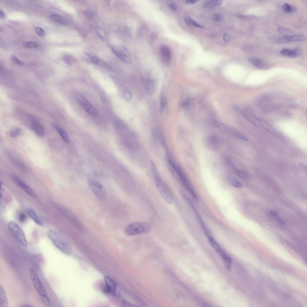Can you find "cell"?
<instances>
[{"label":"cell","instance_id":"1","mask_svg":"<svg viewBox=\"0 0 307 307\" xmlns=\"http://www.w3.org/2000/svg\"><path fill=\"white\" fill-rule=\"evenodd\" d=\"M165 159L167 164L171 173L179 178L192 196L195 200L198 201V197L197 195L181 167L170 153L166 154Z\"/></svg>","mask_w":307,"mask_h":307},{"label":"cell","instance_id":"2","mask_svg":"<svg viewBox=\"0 0 307 307\" xmlns=\"http://www.w3.org/2000/svg\"><path fill=\"white\" fill-rule=\"evenodd\" d=\"M152 174L156 186L160 195L166 203L169 204L173 202L172 195L166 184L163 180L155 164L151 162Z\"/></svg>","mask_w":307,"mask_h":307},{"label":"cell","instance_id":"3","mask_svg":"<svg viewBox=\"0 0 307 307\" xmlns=\"http://www.w3.org/2000/svg\"><path fill=\"white\" fill-rule=\"evenodd\" d=\"M47 235L53 244L62 252L67 255L71 254L72 251V245L65 237L57 231L52 230L48 231Z\"/></svg>","mask_w":307,"mask_h":307},{"label":"cell","instance_id":"4","mask_svg":"<svg viewBox=\"0 0 307 307\" xmlns=\"http://www.w3.org/2000/svg\"><path fill=\"white\" fill-rule=\"evenodd\" d=\"M151 229V225L147 222H136L128 225L125 228L124 232L127 235L132 236L148 233Z\"/></svg>","mask_w":307,"mask_h":307},{"label":"cell","instance_id":"5","mask_svg":"<svg viewBox=\"0 0 307 307\" xmlns=\"http://www.w3.org/2000/svg\"><path fill=\"white\" fill-rule=\"evenodd\" d=\"M256 102L259 108L264 112H272L279 109L281 106V105L275 101L273 97L268 95L261 96Z\"/></svg>","mask_w":307,"mask_h":307},{"label":"cell","instance_id":"6","mask_svg":"<svg viewBox=\"0 0 307 307\" xmlns=\"http://www.w3.org/2000/svg\"><path fill=\"white\" fill-rule=\"evenodd\" d=\"M89 187L94 195L101 200H104L106 198V189L103 185L96 179L89 177L88 179Z\"/></svg>","mask_w":307,"mask_h":307},{"label":"cell","instance_id":"7","mask_svg":"<svg viewBox=\"0 0 307 307\" xmlns=\"http://www.w3.org/2000/svg\"><path fill=\"white\" fill-rule=\"evenodd\" d=\"M214 125L223 133L240 139L248 141V139L243 134L225 124L217 120H213Z\"/></svg>","mask_w":307,"mask_h":307},{"label":"cell","instance_id":"8","mask_svg":"<svg viewBox=\"0 0 307 307\" xmlns=\"http://www.w3.org/2000/svg\"><path fill=\"white\" fill-rule=\"evenodd\" d=\"M8 225L9 230L18 243L23 246L26 247L27 244L25 235L21 228L13 221L9 222Z\"/></svg>","mask_w":307,"mask_h":307},{"label":"cell","instance_id":"9","mask_svg":"<svg viewBox=\"0 0 307 307\" xmlns=\"http://www.w3.org/2000/svg\"><path fill=\"white\" fill-rule=\"evenodd\" d=\"M112 50L121 60L124 63L130 64L132 62V57L129 50L123 45L112 47Z\"/></svg>","mask_w":307,"mask_h":307},{"label":"cell","instance_id":"10","mask_svg":"<svg viewBox=\"0 0 307 307\" xmlns=\"http://www.w3.org/2000/svg\"><path fill=\"white\" fill-rule=\"evenodd\" d=\"M28 273L34 286L40 297L47 295L44 288L34 271L32 269L29 268Z\"/></svg>","mask_w":307,"mask_h":307},{"label":"cell","instance_id":"11","mask_svg":"<svg viewBox=\"0 0 307 307\" xmlns=\"http://www.w3.org/2000/svg\"><path fill=\"white\" fill-rule=\"evenodd\" d=\"M255 123L257 122L264 130L278 139H282L281 134L267 122L259 118L255 117Z\"/></svg>","mask_w":307,"mask_h":307},{"label":"cell","instance_id":"12","mask_svg":"<svg viewBox=\"0 0 307 307\" xmlns=\"http://www.w3.org/2000/svg\"><path fill=\"white\" fill-rule=\"evenodd\" d=\"M77 100L79 104L85 111L92 116H95L97 114L96 109L83 96L79 95L77 97Z\"/></svg>","mask_w":307,"mask_h":307},{"label":"cell","instance_id":"13","mask_svg":"<svg viewBox=\"0 0 307 307\" xmlns=\"http://www.w3.org/2000/svg\"><path fill=\"white\" fill-rule=\"evenodd\" d=\"M307 38L305 34H298L294 35H285L278 38L276 40L278 44H286L292 42L305 40Z\"/></svg>","mask_w":307,"mask_h":307},{"label":"cell","instance_id":"14","mask_svg":"<svg viewBox=\"0 0 307 307\" xmlns=\"http://www.w3.org/2000/svg\"><path fill=\"white\" fill-rule=\"evenodd\" d=\"M11 177L13 181L27 194L33 197H36L34 192L22 180L17 176L11 175Z\"/></svg>","mask_w":307,"mask_h":307},{"label":"cell","instance_id":"15","mask_svg":"<svg viewBox=\"0 0 307 307\" xmlns=\"http://www.w3.org/2000/svg\"><path fill=\"white\" fill-rule=\"evenodd\" d=\"M104 279L105 286L102 290L103 292L107 294L114 295L116 290V285L115 283L108 276H105Z\"/></svg>","mask_w":307,"mask_h":307},{"label":"cell","instance_id":"16","mask_svg":"<svg viewBox=\"0 0 307 307\" xmlns=\"http://www.w3.org/2000/svg\"><path fill=\"white\" fill-rule=\"evenodd\" d=\"M204 142L207 147L212 150H216L219 148L220 141L218 138L215 136H207L205 139Z\"/></svg>","mask_w":307,"mask_h":307},{"label":"cell","instance_id":"17","mask_svg":"<svg viewBox=\"0 0 307 307\" xmlns=\"http://www.w3.org/2000/svg\"><path fill=\"white\" fill-rule=\"evenodd\" d=\"M159 51L163 62L166 65L169 64L171 57V52L170 48L167 46L163 45L161 46Z\"/></svg>","mask_w":307,"mask_h":307},{"label":"cell","instance_id":"18","mask_svg":"<svg viewBox=\"0 0 307 307\" xmlns=\"http://www.w3.org/2000/svg\"><path fill=\"white\" fill-rule=\"evenodd\" d=\"M143 83L145 90L148 94H152L154 91L155 85L154 81L148 75L143 78Z\"/></svg>","mask_w":307,"mask_h":307},{"label":"cell","instance_id":"19","mask_svg":"<svg viewBox=\"0 0 307 307\" xmlns=\"http://www.w3.org/2000/svg\"><path fill=\"white\" fill-rule=\"evenodd\" d=\"M182 196L185 200V201L187 202L189 204V205L191 207V208L193 210L195 214L196 215L197 217L198 220V221L201 224V226L203 228L205 233L207 236L209 234L207 231V230L206 229V227L204 223L202 221L201 218V217L200 215L199 214L197 210L196 209L194 205L193 204L192 201L190 200L186 196L185 194H183Z\"/></svg>","mask_w":307,"mask_h":307},{"label":"cell","instance_id":"20","mask_svg":"<svg viewBox=\"0 0 307 307\" xmlns=\"http://www.w3.org/2000/svg\"><path fill=\"white\" fill-rule=\"evenodd\" d=\"M208 237L209 242L214 249L218 253L220 256L225 260L230 257L220 247L215 240L210 236Z\"/></svg>","mask_w":307,"mask_h":307},{"label":"cell","instance_id":"21","mask_svg":"<svg viewBox=\"0 0 307 307\" xmlns=\"http://www.w3.org/2000/svg\"><path fill=\"white\" fill-rule=\"evenodd\" d=\"M31 127L35 134L38 136L41 137L45 134V131L42 126L36 121H33Z\"/></svg>","mask_w":307,"mask_h":307},{"label":"cell","instance_id":"22","mask_svg":"<svg viewBox=\"0 0 307 307\" xmlns=\"http://www.w3.org/2000/svg\"><path fill=\"white\" fill-rule=\"evenodd\" d=\"M226 163L230 170L236 175L241 177H245L246 175L245 172L238 168L231 162L227 161Z\"/></svg>","mask_w":307,"mask_h":307},{"label":"cell","instance_id":"23","mask_svg":"<svg viewBox=\"0 0 307 307\" xmlns=\"http://www.w3.org/2000/svg\"><path fill=\"white\" fill-rule=\"evenodd\" d=\"M282 55L288 57L294 58L298 57L301 54V51L298 49H283L280 52Z\"/></svg>","mask_w":307,"mask_h":307},{"label":"cell","instance_id":"24","mask_svg":"<svg viewBox=\"0 0 307 307\" xmlns=\"http://www.w3.org/2000/svg\"><path fill=\"white\" fill-rule=\"evenodd\" d=\"M49 18L52 22L62 25H65L67 23L66 19L62 16L57 14H52Z\"/></svg>","mask_w":307,"mask_h":307},{"label":"cell","instance_id":"25","mask_svg":"<svg viewBox=\"0 0 307 307\" xmlns=\"http://www.w3.org/2000/svg\"><path fill=\"white\" fill-rule=\"evenodd\" d=\"M27 213L29 217L37 225H41L43 223L38 217L35 211L33 209L28 208L27 210Z\"/></svg>","mask_w":307,"mask_h":307},{"label":"cell","instance_id":"26","mask_svg":"<svg viewBox=\"0 0 307 307\" xmlns=\"http://www.w3.org/2000/svg\"><path fill=\"white\" fill-rule=\"evenodd\" d=\"M8 300L6 293L3 287L0 286V307H7Z\"/></svg>","mask_w":307,"mask_h":307},{"label":"cell","instance_id":"27","mask_svg":"<svg viewBox=\"0 0 307 307\" xmlns=\"http://www.w3.org/2000/svg\"><path fill=\"white\" fill-rule=\"evenodd\" d=\"M54 127L58 132L64 142L67 143L70 142V139L68 134L64 129L56 125L54 126Z\"/></svg>","mask_w":307,"mask_h":307},{"label":"cell","instance_id":"28","mask_svg":"<svg viewBox=\"0 0 307 307\" xmlns=\"http://www.w3.org/2000/svg\"><path fill=\"white\" fill-rule=\"evenodd\" d=\"M12 156H10L11 161L21 171L25 172L27 170V168L25 165L22 162L20 161L17 158Z\"/></svg>","mask_w":307,"mask_h":307},{"label":"cell","instance_id":"29","mask_svg":"<svg viewBox=\"0 0 307 307\" xmlns=\"http://www.w3.org/2000/svg\"><path fill=\"white\" fill-rule=\"evenodd\" d=\"M222 2V1L220 0H207L204 2V5L206 8H212L220 5Z\"/></svg>","mask_w":307,"mask_h":307},{"label":"cell","instance_id":"30","mask_svg":"<svg viewBox=\"0 0 307 307\" xmlns=\"http://www.w3.org/2000/svg\"><path fill=\"white\" fill-rule=\"evenodd\" d=\"M248 61L250 63L256 67L260 68L263 66V62L260 58L251 57L249 58Z\"/></svg>","mask_w":307,"mask_h":307},{"label":"cell","instance_id":"31","mask_svg":"<svg viewBox=\"0 0 307 307\" xmlns=\"http://www.w3.org/2000/svg\"><path fill=\"white\" fill-rule=\"evenodd\" d=\"M228 180L229 183L235 188H240L242 186V183L236 179L231 177L228 178Z\"/></svg>","mask_w":307,"mask_h":307},{"label":"cell","instance_id":"32","mask_svg":"<svg viewBox=\"0 0 307 307\" xmlns=\"http://www.w3.org/2000/svg\"><path fill=\"white\" fill-rule=\"evenodd\" d=\"M64 62L68 65H70L76 61L75 58L72 55H64L63 57Z\"/></svg>","mask_w":307,"mask_h":307},{"label":"cell","instance_id":"33","mask_svg":"<svg viewBox=\"0 0 307 307\" xmlns=\"http://www.w3.org/2000/svg\"><path fill=\"white\" fill-rule=\"evenodd\" d=\"M21 130L18 127L12 128L10 130L9 134L11 137L15 138L19 136L21 133Z\"/></svg>","mask_w":307,"mask_h":307},{"label":"cell","instance_id":"34","mask_svg":"<svg viewBox=\"0 0 307 307\" xmlns=\"http://www.w3.org/2000/svg\"><path fill=\"white\" fill-rule=\"evenodd\" d=\"M167 103V100L164 94L161 92L160 94V112H162L164 109Z\"/></svg>","mask_w":307,"mask_h":307},{"label":"cell","instance_id":"35","mask_svg":"<svg viewBox=\"0 0 307 307\" xmlns=\"http://www.w3.org/2000/svg\"><path fill=\"white\" fill-rule=\"evenodd\" d=\"M22 45L24 47L29 49L35 48L38 46L35 43L30 41H24Z\"/></svg>","mask_w":307,"mask_h":307},{"label":"cell","instance_id":"36","mask_svg":"<svg viewBox=\"0 0 307 307\" xmlns=\"http://www.w3.org/2000/svg\"><path fill=\"white\" fill-rule=\"evenodd\" d=\"M41 300L43 303L46 307L51 306V303L47 295L40 296Z\"/></svg>","mask_w":307,"mask_h":307},{"label":"cell","instance_id":"37","mask_svg":"<svg viewBox=\"0 0 307 307\" xmlns=\"http://www.w3.org/2000/svg\"><path fill=\"white\" fill-rule=\"evenodd\" d=\"M190 103V99L188 98H185L183 99L180 102V106L181 108L183 109H185L189 106Z\"/></svg>","mask_w":307,"mask_h":307},{"label":"cell","instance_id":"38","mask_svg":"<svg viewBox=\"0 0 307 307\" xmlns=\"http://www.w3.org/2000/svg\"><path fill=\"white\" fill-rule=\"evenodd\" d=\"M283 8L285 11L287 12L294 11L295 10L294 7L288 3L284 4L283 6Z\"/></svg>","mask_w":307,"mask_h":307},{"label":"cell","instance_id":"39","mask_svg":"<svg viewBox=\"0 0 307 307\" xmlns=\"http://www.w3.org/2000/svg\"><path fill=\"white\" fill-rule=\"evenodd\" d=\"M212 18L214 20L217 22L222 21L224 19L223 16L221 13L214 14L212 16Z\"/></svg>","mask_w":307,"mask_h":307},{"label":"cell","instance_id":"40","mask_svg":"<svg viewBox=\"0 0 307 307\" xmlns=\"http://www.w3.org/2000/svg\"><path fill=\"white\" fill-rule=\"evenodd\" d=\"M277 30L279 33L282 34H288L291 32L290 30L282 27H278Z\"/></svg>","mask_w":307,"mask_h":307},{"label":"cell","instance_id":"41","mask_svg":"<svg viewBox=\"0 0 307 307\" xmlns=\"http://www.w3.org/2000/svg\"><path fill=\"white\" fill-rule=\"evenodd\" d=\"M34 31L36 33L40 36H43L45 34L44 30L40 26L36 27L34 28Z\"/></svg>","mask_w":307,"mask_h":307},{"label":"cell","instance_id":"42","mask_svg":"<svg viewBox=\"0 0 307 307\" xmlns=\"http://www.w3.org/2000/svg\"><path fill=\"white\" fill-rule=\"evenodd\" d=\"M91 62L94 64H100V65H103V64L100 61V60L96 57L93 56L91 57L90 58Z\"/></svg>","mask_w":307,"mask_h":307},{"label":"cell","instance_id":"43","mask_svg":"<svg viewBox=\"0 0 307 307\" xmlns=\"http://www.w3.org/2000/svg\"><path fill=\"white\" fill-rule=\"evenodd\" d=\"M11 58L14 62L18 65H23L24 64L23 62L19 60L16 57V56L14 55H12L11 56Z\"/></svg>","mask_w":307,"mask_h":307},{"label":"cell","instance_id":"44","mask_svg":"<svg viewBox=\"0 0 307 307\" xmlns=\"http://www.w3.org/2000/svg\"><path fill=\"white\" fill-rule=\"evenodd\" d=\"M124 95L125 99L127 100H130L132 99V95L129 91H125L124 92Z\"/></svg>","mask_w":307,"mask_h":307},{"label":"cell","instance_id":"45","mask_svg":"<svg viewBox=\"0 0 307 307\" xmlns=\"http://www.w3.org/2000/svg\"><path fill=\"white\" fill-rule=\"evenodd\" d=\"M190 25H192L194 26L199 28H203V26L198 23L195 21L191 18L190 21Z\"/></svg>","mask_w":307,"mask_h":307},{"label":"cell","instance_id":"46","mask_svg":"<svg viewBox=\"0 0 307 307\" xmlns=\"http://www.w3.org/2000/svg\"><path fill=\"white\" fill-rule=\"evenodd\" d=\"M85 14L86 16L88 18H91L95 16V13L93 11H89L86 12Z\"/></svg>","mask_w":307,"mask_h":307},{"label":"cell","instance_id":"47","mask_svg":"<svg viewBox=\"0 0 307 307\" xmlns=\"http://www.w3.org/2000/svg\"><path fill=\"white\" fill-rule=\"evenodd\" d=\"M191 18L188 15H185L183 17V19L185 22L188 25H190V21Z\"/></svg>","mask_w":307,"mask_h":307},{"label":"cell","instance_id":"48","mask_svg":"<svg viewBox=\"0 0 307 307\" xmlns=\"http://www.w3.org/2000/svg\"><path fill=\"white\" fill-rule=\"evenodd\" d=\"M169 7L171 10L175 11L177 9V4L175 3L172 2L170 4Z\"/></svg>","mask_w":307,"mask_h":307},{"label":"cell","instance_id":"49","mask_svg":"<svg viewBox=\"0 0 307 307\" xmlns=\"http://www.w3.org/2000/svg\"><path fill=\"white\" fill-rule=\"evenodd\" d=\"M223 39L224 41L226 43L228 42L230 40V38L228 34L224 33L223 35Z\"/></svg>","mask_w":307,"mask_h":307},{"label":"cell","instance_id":"50","mask_svg":"<svg viewBox=\"0 0 307 307\" xmlns=\"http://www.w3.org/2000/svg\"><path fill=\"white\" fill-rule=\"evenodd\" d=\"M19 221L21 222H23L25 220L26 216L23 213H21L19 214Z\"/></svg>","mask_w":307,"mask_h":307},{"label":"cell","instance_id":"51","mask_svg":"<svg viewBox=\"0 0 307 307\" xmlns=\"http://www.w3.org/2000/svg\"><path fill=\"white\" fill-rule=\"evenodd\" d=\"M270 214L272 216L275 218H278V214L276 211L273 210H270Z\"/></svg>","mask_w":307,"mask_h":307},{"label":"cell","instance_id":"52","mask_svg":"<svg viewBox=\"0 0 307 307\" xmlns=\"http://www.w3.org/2000/svg\"><path fill=\"white\" fill-rule=\"evenodd\" d=\"M299 165L303 169L305 170L306 172L307 171V166L306 165L303 163H299Z\"/></svg>","mask_w":307,"mask_h":307},{"label":"cell","instance_id":"53","mask_svg":"<svg viewBox=\"0 0 307 307\" xmlns=\"http://www.w3.org/2000/svg\"><path fill=\"white\" fill-rule=\"evenodd\" d=\"M197 0H187L186 1V3L190 4H193L198 1Z\"/></svg>","mask_w":307,"mask_h":307},{"label":"cell","instance_id":"54","mask_svg":"<svg viewBox=\"0 0 307 307\" xmlns=\"http://www.w3.org/2000/svg\"><path fill=\"white\" fill-rule=\"evenodd\" d=\"M5 16V15L4 12L2 10H0V17L1 18L3 19Z\"/></svg>","mask_w":307,"mask_h":307},{"label":"cell","instance_id":"55","mask_svg":"<svg viewBox=\"0 0 307 307\" xmlns=\"http://www.w3.org/2000/svg\"><path fill=\"white\" fill-rule=\"evenodd\" d=\"M0 46H2V47H6V45L4 42L1 39H0Z\"/></svg>","mask_w":307,"mask_h":307},{"label":"cell","instance_id":"56","mask_svg":"<svg viewBox=\"0 0 307 307\" xmlns=\"http://www.w3.org/2000/svg\"><path fill=\"white\" fill-rule=\"evenodd\" d=\"M97 34L99 37H100L102 40H105V38L101 34H100L98 32H97Z\"/></svg>","mask_w":307,"mask_h":307}]
</instances>
